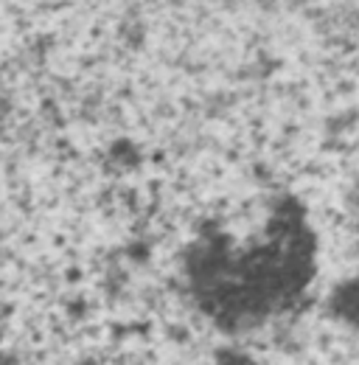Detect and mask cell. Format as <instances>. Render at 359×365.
Here are the masks:
<instances>
[]
</instances>
